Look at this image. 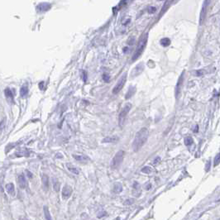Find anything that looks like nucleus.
Listing matches in <instances>:
<instances>
[{
    "label": "nucleus",
    "mask_w": 220,
    "mask_h": 220,
    "mask_svg": "<svg viewBox=\"0 0 220 220\" xmlns=\"http://www.w3.org/2000/svg\"><path fill=\"white\" fill-rule=\"evenodd\" d=\"M124 156H125V152L122 150H120L119 152L116 153V155L112 158V162H111V167L112 169H116L122 164L124 159Z\"/></svg>",
    "instance_id": "obj_3"
},
{
    "label": "nucleus",
    "mask_w": 220,
    "mask_h": 220,
    "mask_svg": "<svg viewBox=\"0 0 220 220\" xmlns=\"http://www.w3.org/2000/svg\"><path fill=\"white\" fill-rule=\"evenodd\" d=\"M53 188L56 192H59L60 190V182L56 179L53 180Z\"/></svg>",
    "instance_id": "obj_23"
},
{
    "label": "nucleus",
    "mask_w": 220,
    "mask_h": 220,
    "mask_svg": "<svg viewBox=\"0 0 220 220\" xmlns=\"http://www.w3.org/2000/svg\"><path fill=\"white\" fill-rule=\"evenodd\" d=\"M26 175L27 176V177H28L29 179H32V176H32V173H31V172H30L29 171H27V170L26 171Z\"/></svg>",
    "instance_id": "obj_32"
},
{
    "label": "nucleus",
    "mask_w": 220,
    "mask_h": 220,
    "mask_svg": "<svg viewBox=\"0 0 220 220\" xmlns=\"http://www.w3.org/2000/svg\"><path fill=\"white\" fill-rule=\"evenodd\" d=\"M147 34L142 35L141 37V38L138 41V44L137 46V48L135 50V52H134V55L132 56V61H135L137 59H138V57L142 54L143 51L146 47V45H147Z\"/></svg>",
    "instance_id": "obj_2"
},
{
    "label": "nucleus",
    "mask_w": 220,
    "mask_h": 220,
    "mask_svg": "<svg viewBox=\"0 0 220 220\" xmlns=\"http://www.w3.org/2000/svg\"><path fill=\"white\" fill-rule=\"evenodd\" d=\"M147 11H148V13H149L152 14V13H156L157 8H156L155 7H153V6H150V7H148Z\"/></svg>",
    "instance_id": "obj_27"
},
{
    "label": "nucleus",
    "mask_w": 220,
    "mask_h": 220,
    "mask_svg": "<svg viewBox=\"0 0 220 220\" xmlns=\"http://www.w3.org/2000/svg\"><path fill=\"white\" fill-rule=\"evenodd\" d=\"M136 92V88L135 87H130L129 89L127 90V93H126V96H125V98L126 99H128L130 98L132 96H133V94Z\"/></svg>",
    "instance_id": "obj_17"
},
{
    "label": "nucleus",
    "mask_w": 220,
    "mask_h": 220,
    "mask_svg": "<svg viewBox=\"0 0 220 220\" xmlns=\"http://www.w3.org/2000/svg\"><path fill=\"white\" fill-rule=\"evenodd\" d=\"M103 80H104L105 82L108 83V82L110 81V75H108V74H107V73L103 74Z\"/></svg>",
    "instance_id": "obj_28"
},
{
    "label": "nucleus",
    "mask_w": 220,
    "mask_h": 220,
    "mask_svg": "<svg viewBox=\"0 0 220 220\" xmlns=\"http://www.w3.org/2000/svg\"><path fill=\"white\" fill-rule=\"evenodd\" d=\"M81 73H82V75H83V80L84 81H86V80H87V73H86V71L82 70V71H81Z\"/></svg>",
    "instance_id": "obj_31"
},
{
    "label": "nucleus",
    "mask_w": 220,
    "mask_h": 220,
    "mask_svg": "<svg viewBox=\"0 0 220 220\" xmlns=\"http://www.w3.org/2000/svg\"><path fill=\"white\" fill-rule=\"evenodd\" d=\"M149 132L147 127H142L137 132L134 141L132 142V149L134 152H137L142 148L147 142Z\"/></svg>",
    "instance_id": "obj_1"
},
{
    "label": "nucleus",
    "mask_w": 220,
    "mask_h": 220,
    "mask_svg": "<svg viewBox=\"0 0 220 220\" xmlns=\"http://www.w3.org/2000/svg\"><path fill=\"white\" fill-rule=\"evenodd\" d=\"M185 144H186V146H190V145H192V144H193V139H192V137H186V139H185Z\"/></svg>",
    "instance_id": "obj_25"
},
{
    "label": "nucleus",
    "mask_w": 220,
    "mask_h": 220,
    "mask_svg": "<svg viewBox=\"0 0 220 220\" xmlns=\"http://www.w3.org/2000/svg\"><path fill=\"white\" fill-rule=\"evenodd\" d=\"M134 203V200H131V199H128V200H127L125 201V205H132V204H133Z\"/></svg>",
    "instance_id": "obj_30"
},
{
    "label": "nucleus",
    "mask_w": 220,
    "mask_h": 220,
    "mask_svg": "<svg viewBox=\"0 0 220 220\" xmlns=\"http://www.w3.org/2000/svg\"><path fill=\"white\" fill-rule=\"evenodd\" d=\"M205 70H195V71H194L195 73H194V75H196V76H201V75H203L204 74H205V72H204Z\"/></svg>",
    "instance_id": "obj_29"
},
{
    "label": "nucleus",
    "mask_w": 220,
    "mask_h": 220,
    "mask_svg": "<svg viewBox=\"0 0 220 220\" xmlns=\"http://www.w3.org/2000/svg\"><path fill=\"white\" fill-rule=\"evenodd\" d=\"M28 93V88H27V85H23L21 89H20V95L22 96V97H25L27 94Z\"/></svg>",
    "instance_id": "obj_21"
},
{
    "label": "nucleus",
    "mask_w": 220,
    "mask_h": 220,
    "mask_svg": "<svg viewBox=\"0 0 220 220\" xmlns=\"http://www.w3.org/2000/svg\"><path fill=\"white\" fill-rule=\"evenodd\" d=\"M219 163H220V152L218 154V155H217V156H216L215 158H214V166H218Z\"/></svg>",
    "instance_id": "obj_26"
},
{
    "label": "nucleus",
    "mask_w": 220,
    "mask_h": 220,
    "mask_svg": "<svg viewBox=\"0 0 220 220\" xmlns=\"http://www.w3.org/2000/svg\"><path fill=\"white\" fill-rule=\"evenodd\" d=\"M51 5L50 4L42 3V4H40L37 6V10L40 13H44V12H46V11L51 9Z\"/></svg>",
    "instance_id": "obj_6"
},
{
    "label": "nucleus",
    "mask_w": 220,
    "mask_h": 220,
    "mask_svg": "<svg viewBox=\"0 0 220 220\" xmlns=\"http://www.w3.org/2000/svg\"><path fill=\"white\" fill-rule=\"evenodd\" d=\"M73 157L76 161L80 162H85L89 160L88 157L83 156V155H73Z\"/></svg>",
    "instance_id": "obj_16"
},
{
    "label": "nucleus",
    "mask_w": 220,
    "mask_h": 220,
    "mask_svg": "<svg viewBox=\"0 0 220 220\" xmlns=\"http://www.w3.org/2000/svg\"><path fill=\"white\" fill-rule=\"evenodd\" d=\"M6 190H7V192L10 195H15V188L13 184L9 183V184L6 185Z\"/></svg>",
    "instance_id": "obj_11"
},
{
    "label": "nucleus",
    "mask_w": 220,
    "mask_h": 220,
    "mask_svg": "<svg viewBox=\"0 0 220 220\" xmlns=\"http://www.w3.org/2000/svg\"><path fill=\"white\" fill-rule=\"evenodd\" d=\"M170 44H171V40L169 39V38H167V37H166V38H162V39L161 40V45L163 46H165V47L170 46Z\"/></svg>",
    "instance_id": "obj_22"
},
{
    "label": "nucleus",
    "mask_w": 220,
    "mask_h": 220,
    "mask_svg": "<svg viewBox=\"0 0 220 220\" xmlns=\"http://www.w3.org/2000/svg\"><path fill=\"white\" fill-rule=\"evenodd\" d=\"M43 210H44V214L45 218H46V220H52V218H51V214H50V211L49 209H48V207H47V206H44Z\"/></svg>",
    "instance_id": "obj_19"
},
{
    "label": "nucleus",
    "mask_w": 220,
    "mask_h": 220,
    "mask_svg": "<svg viewBox=\"0 0 220 220\" xmlns=\"http://www.w3.org/2000/svg\"><path fill=\"white\" fill-rule=\"evenodd\" d=\"M126 80H127V73H124L121 76V78L119 79V80L117 81V83L114 86V88L112 89V93L116 94V93H119L122 90V89L123 88V86L125 85Z\"/></svg>",
    "instance_id": "obj_5"
},
{
    "label": "nucleus",
    "mask_w": 220,
    "mask_h": 220,
    "mask_svg": "<svg viewBox=\"0 0 220 220\" xmlns=\"http://www.w3.org/2000/svg\"><path fill=\"white\" fill-rule=\"evenodd\" d=\"M151 187H152V185H151V184H147V187H146V190H149Z\"/></svg>",
    "instance_id": "obj_33"
},
{
    "label": "nucleus",
    "mask_w": 220,
    "mask_h": 220,
    "mask_svg": "<svg viewBox=\"0 0 220 220\" xmlns=\"http://www.w3.org/2000/svg\"><path fill=\"white\" fill-rule=\"evenodd\" d=\"M152 171H153V170H152V167H150V166H145L144 168L142 169V172L145 173V174H150V173H152Z\"/></svg>",
    "instance_id": "obj_24"
},
{
    "label": "nucleus",
    "mask_w": 220,
    "mask_h": 220,
    "mask_svg": "<svg viewBox=\"0 0 220 220\" xmlns=\"http://www.w3.org/2000/svg\"><path fill=\"white\" fill-rule=\"evenodd\" d=\"M42 185L46 190H47L49 189V178L46 175L42 176Z\"/></svg>",
    "instance_id": "obj_14"
},
{
    "label": "nucleus",
    "mask_w": 220,
    "mask_h": 220,
    "mask_svg": "<svg viewBox=\"0 0 220 220\" xmlns=\"http://www.w3.org/2000/svg\"><path fill=\"white\" fill-rule=\"evenodd\" d=\"M4 93L6 95V97L8 98V99H11L12 101H13V92L10 89L7 88L4 90Z\"/></svg>",
    "instance_id": "obj_20"
},
{
    "label": "nucleus",
    "mask_w": 220,
    "mask_h": 220,
    "mask_svg": "<svg viewBox=\"0 0 220 220\" xmlns=\"http://www.w3.org/2000/svg\"><path fill=\"white\" fill-rule=\"evenodd\" d=\"M118 140V137L117 136H112V137H107L103 139L102 142L103 143H111V142H116Z\"/></svg>",
    "instance_id": "obj_15"
},
{
    "label": "nucleus",
    "mask_w": 220,
    "mask_h": 220,
    "mask_svg": "<svg viewBox=\"0 0 220 220\" xmlns=\"http://www.w3.org/2000/svg\"><path fill=\"white\" fill-rule=\"evenodd\" d=\"M159 161H160V157H157V159H156V161L154 162V163H157V162H159Z\"/></svg>",
    "instance_id": "obj_34"
},
{
    "label": "nucleus",
    "mask_w": 220,
    "mask_h": 220,
    "mask_svg": "<svg viewBox=\"0 0 220 220\" xmlns=\"http://www.w3.org/2000/svg\"><path fill=\"white\" fill-rule=\"evenodd\" d=\"M113 192L116 193V194H119L121 193L122 190V186L120 183H115L114 186H113Z\"/></svg>",
    "instance_id": "obj_18"
},
{
    "label": "nucleus",
    "mask_w": 220,
    "mask_h": 220,
    "mask_svg": "<svg viewBox=\"0 0 220 220\" xmlns=\"http://www.w3.org/2000/svg\"><path fill=\"white\" fill-rule=\"evenodd\" d=\"M132 108V104L131 103H127L125 104V106L122 108V109L121 110V112L119 113V117H118V122H119V125L122 127L123 122L125 121L126 117H127L128 112L130 111V109Z\"/></svg>",
    "instance_id": "obj_4"
},
{
    "label": "nucleus",
    "mask_w": 220,
    "mask_h": 220,
    "mask_svg": "<svg viewBox=\"0 0 220 220\" xmlns=\"http://www.w3.org/2000/svg\"><path fill=\"white\" fill-rule=\"evenodd\" d=\"M184 74L185 72H183V73L181 74V75L180 76V78L178 79V82H177V84H176V95L177 96L180 92H181V87H182V84H183V81H184Z\"/></svg>",
    "instance_id": "obj_9"
},
{
    "label": "nucleus",
    "mask_w": 220,
    "mask_h": 220,
    "mask_svg": "<svg viewBox=\"0 0 220 220\" xmlns=\"http://www.w3.org/2000/svg\"><path fill=\"white\" fill-rule=\"evenodd\" d=\"M66 167H67V169H68L69 171H70L71 173L75 174V175H79V170L78 168H76L75 166H74L73 165H71L70 163H67L66 164Z\"/></svg>",
    "instance_id": "obj_12"
},
{
    "label": "nucleus",
    "mask_w": 220,
    "mask_h": 220,
    "mask_svg": "<svg viewBox=\"0 0 220 220\" xmlns=\"http://www.w3.org/2000/svg\"><path fill=\"white\" fill-rule=\"evenodd\" d=\"M206 4H208V2L204 3L203 8H202V10H201L200 16V25L203 24V22H205V20L206 18V14H207V5H206Z\"/></svg>",
    "instance_id": "obj_7"
},
{
    "label": "nucleus",
    "mask_w": 220,
    "mask_h": 220,
    "mask_svg": "<svg viewBox=\"0 0 220 220\" xmlns=\"http://www.w3.org/2000/svg\"><path fill=\"white\" fill-rule=\"evenodd\" d=\"M18 185H19L21 189H24L27 187V181H26L23 175H20L18 177Z\"/></svg>",
    "instance_id": "obj_10"
},
{
    "label": "nucleus",
    "mask_w": 220,
    "mask_h": 220,
    "mask_svg": "<svg viewBox=\"0 0 220 220\" xmlns=\"http://www.w3.org/2000/svg\"><path fill=\"white\" fill-rule=\"evenodd\" d=\"M71 193H72V188L70 186H65L63 188V190H62V197H63L64 200L68 199L69 197L71 195Z\"/></svg>",
    "instance_id": "obj_8"
},
{
    "label": "nucleus",
    "mask_w": 220,
    "mask_h": 220,
    "mask_svg": "<svg viewBox=\"0 0 220 220\" xmlns=\"http://www.w3.org/2000/svg\"><path fill=\"white\" fill-rule=\"evenodd\" d=\"M29 155L30 152H28V150L26 149V148H22V149H21L20 151L17 152V153H16L17 157H28Z\"/></svg>",
    "instance_id": "obj_13"
}]
</instances>
